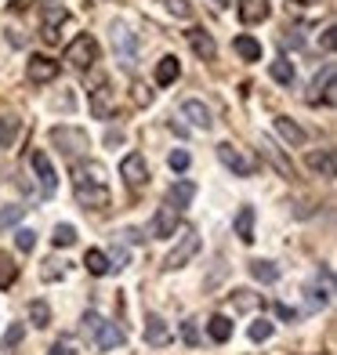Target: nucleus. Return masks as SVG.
Here are the masks:
<instances>
[{"instance_id": "1", "label": "nucleus", "mask_w": 337, "mask_h": 355, "mask_svg": "<svg viewBox=\"0 0 337 355\" xmlns=\"http://www.w3.org/2000/svg\"><path fill=\"white\" fill-rule=\"evenodd\" d=\"M73 189H76V203L84 207V211H105L109 200H112L102 164H76L73 167Z\"/></svg>"}, {"instance_id": "2", "label": "nucleus", "mask_w": 337, "mask_h": 355, "mask_svg": "<svg viewBox=\"0 0 337 355\" xmlns=\"http://www.w3.org/2000/svg\"><path fill=\"white\" fill-rule=\"evenodd\" d=\"M51 145L66 156V159H80L87 149H91V138L84 127H69V123H62V127H51Z\"/></svg>"}, {"instance_id": "3", "label": "nucleus", "mask_w": 337, "mask_h": 355, "mask_svg": "<svg viewBox=\"0 0 337 355\" xmlns=\"http://www.w3.org/2000/svg\"><path fill=\"white\" fill-rule=\"evenodd\" d=\"M218 159H221V164L229 167L236 178H250L254 171H258V159H254L247 149L232 145V141H221V145H218Z\"/></svg>"}, {"instance_id": "4", "label": "nucleus", "mask_w": 337, "mask_h": 355, "mask_svg": "<svg viewBox=\"0 0 337 355\" xmlns=\"http://www.w3.org/2000/svg\"><path fill=\"white\" fill-rule=\"evenodd\" d=\"M196 254H200V236H196V229H189V225H185L182 236H178V243H174V250L167 254L164 268H171V272H174V268H185Z\"/></svg>"}, {"instance_id": "5", "label": "nucleus", "mask_w": 337, "mask_h": 355, "mask_svg": "<svg viewBox=\"0 0 337 355\" xmlns=\"http://www.w3.org/2000/svg\"><path fill=\"white\" fill-rule=\"evenodd\" d=\"M66 62L73 69H91L94 62H98V44H94L91 33H80L69 47H66Z\"/></svg>"}, {"instance_id": "6", "label": "nucleus", "mask_w": 337, "mask_h": 355, "mask_svg": "<svg viewBox=\"0 0 337 355\" xmlns=\"http://www.w3.org/2000/svg\"><path fill=\"white\" fill-rule=\"evenodd\" d=\"M112 51H116V62L123 69H135V62H138V37L127 26H112Z\"/></svg>"}, {"instance_id": "7", "label": "nucleus", "mask_w": 337, "mask_h": 355, "mask_svg": "<svg viewBox=\"0 0 337 355\" xmlns=\"http://www.w3.org/2000/svg\"><path fill=\"white\" fill-rule=\"evenodd\" d=\"M120 178L131 189H146L149 185V164H146V156H141V153H127L120 159Z\"/></svg>"}, {"instance_id": "8", "label": "nucleus", "mask_w": 337, "mask_h": 355, "mask_svg": "<svg viewBox=\"0 0 337 355\" xmlns=\"http://www.w3.org/2000/svg\"><path fill=\"white\" fill-rule=\"evenodd\" d=\"M334 105V62H327L323 73H319L309 84V105Z\"/></svg>"}, {"instance_id": "9", "label": "nucleus", "mask_w": 337, "mask_h": 355, "mask_svg": "<svg viewBox=\"0 0 337 355\" xmlns=\"http://www.w3.org/2000/svg\"><path fill=\"white\" fill-rule=\"evenodd\" d=\"M29 164H33V171H37V178H40V189H44V196H55L58 192V174H55V167H51V159H47V153H29Z\"/></svg>"}, {"instance_id": "10", "label": "nucleus", "mask_w": 337, "mask_h": 355, "mask_svg": "<svg viewBox=\"0 0 337 355\" xmlns=\"http://www.w3.org/2000/svg\"><path fill=\"white\" fill-rule=\"evenodd\" d=\"M112 109H116V91H112L105 80H102V84L91 91V116L94 120H109Z\"/></svg>"}, {"instance_id": "11", "label": "nucleus", "mask_w": 337, "mask_h": 355, "mask_svg": "<svg viewBox=\"0 0 337 355\" xmlns=\"http://www.w3.org/2000/svg\"><path fill=\"white\" fill-rule=\"evenodd\" d=\"M178 218H182V211H174L171 203H164V207L156 211L153 225H149V236H156V239H171L174 229H178Z\"/></svg>"}, {"instance_id": "12", "label": "nucleus", "mask_w": 337, "mask_h": 355, "mask_svg": "<svg viewBox=\"0 0 337 355\" xmlns=\"http://www.w3.org/2000/svg\"><path fill=\"white\" fill-rule=\"evenodd\" d=\"M26 73H29V80H33V84H51V80L58 76V62H51L47 55H29Z\"/></svg>"}, {"instance_id": "13", "label": "nucleus", "mask_w": 337, "mask_h": 355, "mask_svg": "<svg viewBox=\"0 0 337 355\" xmlns=\"http://www.w3.org/2000/svg\"><path fill=\"white\" fill-rule=\"evenodd\" d=\"M261 156H265L276 171H279V178H286V182L294 178V164H291V156H283V149H279V145L272 141V138H261Z\"/></svg>"}, {"instance_id": "14", "label": "nucleus", "mask_w": 337, "mask_h": 355, "mask_svg": "<svg viewBox=\"0 0 337 355\" xmlns=\"http://www.w3.org/2000/svg\"><path fill=\"white\" fill-rule=\"evenodd\" d=\"M196 200V182H189V178H182V182H174L171 189H167V200L164 203H171L174 211H185V207Z\"/></svg>"}, {"instance_id": "15", "label": "nucleus", "mask_w": 337, "mask_h": 355, "mask_svg": "<svg viewBox=\"0 0 337 355\" xmlns=\"http://www.w3.org/2000/svg\"><path fill=\"white\" fill-rule=\"evenodd\" d=\"M236 15L243 26H258L268 19V0H239L236 4Z\"/></svg>"}, {"instance_id": "16", "label": "nucleus", "mask_w": 337, "mask_h": 355, "mask_svg": "<svg viewBox=\"0 0 337 355\" xmlns=\"http://www.w3.org/2000/svg\"><path fill=\"white\" fill-rule=\"evenodd\" d=\"M66 19H69L66 8L47 4V11H44V26H40V37H44V44H55V40H58V26L66 22Z\"/></svg>"}, {"instance_id": "17", "label": "nucleus", "mask_w": 337, "mask_h": 355, "mask_svg": "<svg viewBox=\"0 0 337 355\" xmlns=\"http://www.w3.org/2000/svg\"><path fill=\"white\" fill-rule=\"evenodd\" d=\"M189 47L196 51L203 62H214V55H218V44H214V37L211 33H203V29H189Z\"/></svg>"}, {"instance_id": "18", "label": "nucleus", "mask_w": 337, "mask_h": 355, "mask_svg": "<svg viewBox=\"0 0 337 355\" xmlns=\"http://www.w3.org/2000/svg\"><path fill=\"white\" fill-rule=\"evenodd\" d=\"M94 345H98L102 352H116V348H123V330L116 327V322H105L102 319L98 334H94Z\"/></svg>"}, {"instance_id": "19", "label": "nucleus", "mask_w": 337, "mask_h": 355, "mask_svg": "<svg viewBox=\"0 0 337 355\" xmlns=\"http://www.w3.org/2000/svg\"><path fill=\"white\" fill-rule=\"evenodd\" d=\"M171 341V327L159 315H146V345H153V348H164Z\"/></svg>"}, {"instance_id": "20", "label": "nucleus", "mask_w": 337, "mask_h": 355, "mask_svg": "<svg viewBox=\"0 0 337 355\" xmlns=\"http://www.w3.org/2000/svg\"><path fill=\"white\" fill-rule=\"evenodd\" d=\"M182 116H189V123L192 127H200V131H211V109H207L203 102H196V98H189L185 105H182Z\"/></svg>"}, {"instance_id": "21", "label": "nucleus", "mask_w": 337, "mask_h": 355, "mask_svg": "<svg viewBox=\"0 0 337 355\" xmlns=\"http://www.w3.org/2000/svg\"><path fill=\"white\" fill-rule=\"evenodd\" d=\"M19 131H22V120L15 116L11 109H0V149H8V145L19 138Z\"/></svg>"}, {"instance_id": "22", "label": "nucleus", "mask_w": 337, "mask_h": 355, "mask_svg": "<svg viewBox=\"0 0 337 355\" xmlns=\"http://www.w3.org/2000/svg\"><path fill=\"white\" fill-rule=\"evenodd\" d=\"M276 135L286 141V145H304L309 135H304V127H297L291 116H276Z\"/></svg>"}, {"instance_id": "23", "label": "nucleus", "mask_w": 337, "mask_h": 355, "mask_svg": "<svg viewBox=\"0 0 337 355\" xmlns=\"http://www.w3.org/2000/svg\"><path fill=\"white\" fill-rule=\"evenodd\" d=\"M182 76V62L174 58V55H164L156 62V84L159 87H167V84H174V80Z\"/></svg>"}, {"instance_id": "24", "label": "nucleus", "mask_w": 337, "mask_h": 355, "mask_svg": "<svg viewBox=\"0 0 337 355\" xmlns=\"http://www.w3.org/2000/svg\"><path fill=\"white\" fill-rule=\"evenodd\" d=\"M232 51L243 58V62H261V44L254 40L250 33H239V37L232 40Z\"/></svg>"}, {"instance_id": "25", "label": "nucleus", "mask_w": 337, "mask_h": 355, "mask_svg": "<svg viewBox=\"0 0 337 355\" xmlns=\"http://www.w3.org/2000/svg\"><path fill=\"white\" fill-rule=\"evenodd\" d=\"M232 229H236V236L243 239V243H254V207H239Z\"/></svg>"}, {"instance_id": "26", "label": "nucleus", "mask_w": 337, "mask_h": 355, "mask_svg": "<svg viewBox=\"0 0 337 355\" xmlns=\"http://www.w3.org/2000/svg\"><path fill=\"white\" fill-rule=\"evenodd\" d=\"M207 334H211L214 345H225L232 337V319L229 315H211V322H207Z\"/></svg>"}, {"instance_id": "27", "label": "nucleus", "mask_w": 337, "mask_h": 355, "mask_svg": "<svg viewBox=\"0 0 337 355\" xmlns=\"http://www.w3.org/2000/svg\"><path fill=\"white\" fill-rule=\"evenodd\" d=\"M309 167H312V171H319L323 178H334V171H337L334 149H319V153H312V156H309Z\"/></svg>"}, {"instance_id": "28", "label": "nucleus", "mask_w": 337, "mask_h": 355, "mask_svg": "<svg viewBox=\"0 0 337 355\" xmlns=\"http://www.w3.org/2000/svg\"><path fill=\"white\" fill-rule=\"evenodd\" d=\"M250 276L258 283H276L279 279V265L276 261H250Z\"/></svg>"}, {"instance_id": "29", "label": "nucleus", "mask_w": 337, "mask_h": 355, "mask_svg": "<svg viewBox=\"0 0 337 355\" xmlns=\"http://www.w3.org/2000/svg\"><path fill=\"white\" fill-rule=\"evenodd\" d=\"M261 304V294H250V290H232V309L236 312H254Z\"/></svg>"}, {"instance_id": "30", "label": "nucleus", "mask_w": 337, "mask_h": 355, "mask_svg": "<svg viewBox=\"0 0 337 355\" xmlns=\"http://www.w3.org/2000/svg\"><path fill=\"white\" fill-rule=\"evenodd\" d=\"M84 265L91 276H109V254H102V250H87Z\"/></svg>"}, {"instance_id": "31", "label": "nucleus", "mask_w": 337, "mask_h": 355, "mask_svg": "<svg viewBox=\"0 0 337 355\" xmlns=\"http://www.w3.org/2000/svg\"><path fill=\"white\" fill-rule=\"evenodd\" d=\"M268 73H272L276 84H294V62H286V58H276L268 66Z\"/></svg>"}, {"instance_id": "32", "label": "nucleus", "mask_w": 337, "mask_h": 355, "mask_svg": "<svg viewBox=\"0 0 337 355\" xmlns=\"http://www.w3.org/2000/svg\"><path fill=\"white\" fill-rule=\"evenodd\" d=\"M29 319H33V327H51V304L47 301H29Z\"/></svg>"}, {"instance_id": "33", "label": "nucleus", "mask_w": 337, "mask_h": 355, "mask_svg": "<svg viewBox=\"0 0 337 355\" xmlns=\"http://www.w3.org/2000/svg\"><path fill=\"white\" fill-rule=\"evenodd\" d=\"M22 337H26V322H11L8 334H4V341H0V348H4V352L19 348V345H22Z\"/></svg>"}, {"instance_id": "34", "label": "nucleus", "mask_w": 337, "mask_h": 355, "mask_svg": "<svg viewBox=\"0 0 337 355\" xmlns=\"http://www.w3.org/2000/svg\"><path fill=\"white\" fill-rule=\"evenodd\" d=\"M15 279H19V265L8 254H0V286H11Z\"/></svg>"}, {"instance_id": "35", "label": "nucleus", "mask_w": 337, "mask_h": 355, "mask_svg": "<svg viewBox=\"0 0 337 355\" xmlns=\"http://www.w3.org/2000/svg\"><path fill=\"white\" fill-rule=\"evenodd\" d=\"M51 243H55V247H73V243H76V229H73V225H55Z\"/></svg>"}, {"instance_id": "36", "label": "nucleus", "mask_w": 337, "mask_h": 355, "mask_svg": "<svg viewBox=\"0 0 337 355\" xmlns=\"http://www.w3.org/2000/svg\"><path fill=\"white\" fill-rule=\"evenodd\" d=\"M268 337H272V322H268V319H258V322H250V341H254V345L268 341Z\"/></svg>"}, {"instance_id": "37", "label": "nucleus", "mask_w": 337, "mask_h": 355, "mask_svg": "<svg viewBox=\"0 0 337 355\" xmlns=\"http://www.w3.org/2000/svg\"><path fill=\"white\" fill-rule=\"evenodd\" d=\"M15 247L29 254V250L37 247V232H33V229H19V232H15Z\"/></svg>"}, {"instance_id": "38", "label": "nucleus", "mask_w": 337, "mask_h": 355, "mask_svg": "<svg viewBox=\"0 0 337 355\" xmlns=\"http://www.w3.org/2000/svg\"><path fill=\"white\" fill-rule=\"evenodd\" d=\"M22 214H26V207H19V203H15V207H4V211H0V229H8V225H15Z\"/></svg>"}, {"instance_id": "39", "label": "nucleus", "mask_w": 337, "mask_h": 355, "mask_svg": "<svg viewBox=\"0 0 337 355\" xmlns=\"http://www.w3.org/2000/svg\"><path fill=\"white\" fill-rule=\"evenodd\" d=\"M167 164H171V171H189V164H192V156H189L185 149H174V153L167 156Z\"/></svg>"}, {"instance_id": "40", "label": "nucleus", "mask_w": 337, "mask_h": 355, "mask_svg": "<svg viewBox=\"0 0 337 355\" xmlns=\"http://www.w3.org/2000/svg\"><path fill=\"white\" fill-rule=\"evenodd\" d=\"M164 8L174 15V19H189L192 8H189V0H164Z\"/></svg>"}, {"instance_id": "41", "label": "nucleus", "mask_w": 337, "mask_h": 355, "mask_svg": "<svg viewBox=\"0 0 337 355\" xmlns=\"http://www.w3.org/2000/svg\"><path fill=\"white\" fill-rule=\"evenodd\" d=\"M40 279H44V283H55V279H62V261H44V268H40Z\"/></svg>"}, {"instance_id": "42", "label": "nucleus", "mask_w": 337, "mask_h": 355, "mask_svg": "<svg viewBox=\"0 0 337 355\" xmlns=\"http://www.w3.org/2000/svg\"><path fill=\"white\" fill-rule=\"evenodd\" d=\"M98 327H102V315H98V312H87V315H84V337H91V341H94Z\"/></svg>"}, {"instance_id": "43", "label": "nucleus", "mask_w": 337, "mask_h": 355, "mask_svg": "<svg viewBox=\"0 0 337 355\" xmlns=\"http://www.w3.org/2000/svg\"><path fill=\"white\" fill-rule=\"evenodd\" d=\"M327 301H330V290H319V286H309V304H312V309H323Z\"/></svg>"}, {"instance_id": "44", "label": "nucleus", "mask_w": 337, "mask_h": 355, "mask_svg": "<svg viewBox=\"0 0 337 355\" xmlns=\"http://www.w3.org/2000/svg\"><path fill=\"white\" fill-rule=\"evenodd\" d=\"M112 268H116V272H120V268H127V250H123V247L112 250V257H109V272H112Z\"/></svg>"}, {"instance_id": "45", "label": "nucleus", "mask_w": 337, "mask_h": 355, "mask_svg": "<svg viewBox=\"0 0 337 355\" xmlns=\"http://www.w3.org/2000/svg\"><path fill=\"white\" fill-rule=\"evenodd\" d=\"M182 334H185V341H189V345H200V330H196V322H192V319L182 327Z\"/></svg>"}, {"instance_id": "46", "label": "nucleus", "mask_w": 337, "mask_h": 355, "mask_svg": "<svg viewBox=\"0 0 337 355\" xmlns=\"http://www.w3.org/2000/svg\"><path fill=\"white\" fill-rule=\"evenodd\" d=\"M319 44H323V51H334V44H337V29H334V26H327V29H323V40H319Z\"/></svg>"}, {"instance_id": "47", "label": "nucleus", "mask_w": 337, "mask_h": 355, "mask_svg": "<svg viewBox=\"0 0 337 355\" xmlns=\"http://www.w3.org/2000/svg\"><path fill=\"white\" fill-rule=\"evenodd\" d=\"M47 355H76V348L62 341V345H51V348H47Z\"/></svg>"}, {"instance_id": "48", "label": "nucleus", "mask_w": 337, "mask_h": 355, "mask_svg": "<svg viewBox=\"0 0 337 355\" xmlns=\"http://www.w3.org/2000/svg\"><path fill=\"white\" fill-rule=\"evenodd\" d=\"M276 315H279V319H291V322H294V319H297V309H291V304H276Z\"/></svg>"}, {"instance_id": "49", "label": "nucleus", "mask_w": 337, "mask_h": 355, "mask_svg": "<svg viewBox=\"0 0 337 355\" xmlns=\"http://www.w3.org/2000/svg\"><path fill=\"white\" fill-rule=\"evenodd\" d=\"M135 102L149 105V102H153V91H149V87H135Z\"/></svg>"}, {"instance_id": "50", "label": "nucleus", "mask_w": 337, "mask_h": 355, "mask_svg": "<svg viewBox=\"0 0 337 355\" xmlns=\"http://www.w3.org/2000/svg\"><path fill=\"white\" fill-rule=\"evenodd\" d=\"M120 141H123V131H109L105 135V145H120Z\"/></svg>"}, {"instance_id": "51", "label": "nucleus", "mask_w": 337, "mask_h": 355, "mask_svg": "<svg viewBox=\"0 0 337 355\" xmlns=\"http://www.w3.org/2000/svg\"><path fill=\"white\" fill-rule=\"evenodd\" d=\"M297 4H316V0H297Z\"/></svg>"}, {"instance_id": "52", "label": "nucleus", "mask_w": 337, "mask_h": 355, "mask_svg": "<svg viewBox=\"0 0 337 355\" xmlns=\"http://www.w3.org/2000/svg\"><path fill=\"white\" fill-rule=\"evenodd\" d=\"M44 4H58V0H44Z\"/></svg>"}, {"instance_id": "53", "label": "nucleus", "mask_w": 337, "mask_h": 355, "mask_svg": "<svg viewBox=\"0 0 337 355\" xmlns=\"http://www.w3.org/2000/svg\"><path fill=\"white\" fill-rule=\"evenodd\" d=\"M218 4H229V0H218Z\"/></svg>"}]
</instances>
